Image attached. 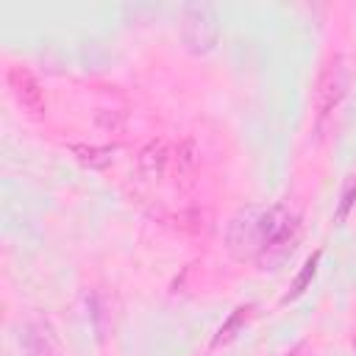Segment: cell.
Here are the masks:
<instances>
[{
	"instance_id": "obj_2",
	"label": "cell",
	"mask_w": 356,
	"mask_h": 356,
	"mask_svg": "<svg viewBox=\"0 0 356 356\" xmlns=\"http://www.w3.org/2000/svg\"><path fill=\"white\" fill-rule=\"evenodd\" d=\"M181 39L186 44L189 53L195 56H206L214 50L217 39H220V19L211 3H186L181 11Z\"/></svg>"
},
{
	"instance_id": "obj_4",
	"label": "cell",
	"mask_w": 356,
	"mask_h": 356,
	"mask_svg": "<svg viewBox=\"0 0 356 356\" xmlns=\"http://www.w3.org/2000/svg\"><path fill=\"white\" fill-rule=\"evenodd\" d=\"M8 89L14 95V100L33 117H42L44 114V92H42V83L36 81V75L25 67H11L8 70Z\"/></svg>"
},
{
	"instance_id": "obj_12",
	"label": "cell",
	"mask_w": 356,
	"mask_h": 356,
	"mask_svg": "<svg viewBox=\"0 0 356 356\" xmlns=\"http://www.w3.org/2000/svg\"><path fill=\"white\" fill-rule=\"evenodd\" d=\"M95 120H97V125L100 128H120L122 122H125V111H120V108H100L97 114H95Z\"/></svg>"
},
{
	"instance_id": "obj_1",
	"label": "cell",
	"mask_w": 356,
	"mask_h": 356,
	"mask_svg": "<svg viewBox=\"0 0 356 356\" xmlns=\"http://www.w3.org/2000/svg\"><path fill=\"white\" fill-rule=\"evenodd\" d=\"M261 206H245L239 209L225 228V248L236 261L253 259L261 253L264 248V225H261Z\"/></svg>"
},
{
	"instance_id": "obj_7",
	"label": "cell",
	"mask_w": 356,
	"mask_h": 356,
	"mask_svg": "<svg viewBox=\"0 0 356 356\" xmlns=\"http://www.w3.org/2000/svg\"><path fill=\"white\" fill-rule=\"evenodd\" d=\"M22 342H25L28 356H53V353L58 350V342H56L53 328H50L47 323H39V320L25 325Z\"/></svg>"
},
{
	"instance_id": "obj_9",
	"label": "cell",
	"mask_w": 356,
	"mask_h": 356,
	"mask_svg": "<svg viewBox=\"0 0 356 356\" xmlns=\"http://www.w3.org/2000/svg\"><path fill=\"white\" fill-rule=\"evenodd\" d=\"M197 156H200L197 142L192 136L181 139L178 147H175V170H178V175H192L195 167H197Z\"/></svg>"
},
{
	"instance_id": "obj_8",
	"label": "cell",
	"mask_w": 356,
	"mask_h": 356,
	"mask_svg": "<svg viewBox=\"0 0 356 356\" xmlns=\"http://www.w3.org/2000/svg\"><path fill=\"white\" fill-rule=\"evenodd\" d=\"M70 153L89 170H106L114 161L117 147H111V145H70Z\"/></svg>"
},
{
	"instance_id": "obj_14",
	"label": "cell",
	"mask_w": 356,
	"mask_h": 356,
	"mask_svg": "<svg viewBox=\"0 0 356 356\" xmlns=\"http://www.w3.org/2000/svg\"><path fill=\"white\" fill-rule=\"evenodd\" d=\"M303 353H306V342H300V345H295V348H292V350H289L286 356H303Z\"/></svg>"
},
{
	"instance_id": "obj_13",
	"label": "cell",
	"mask_w": 356,
	"mask_h": 356,
	"mask_svg": "<svg viewBox=\"0 0 356 356\" xmlns=\"http://www.w3.org/2000/svg\"><path fill=\"white\" fill-rule=\"evenodd\" d=\"M353 203H356V175L348 181V186H345V192H342V200H339V206H337V220H345Z\"/></svg>"
},
{
	"instance_id": "obj_6",
	"label": "cell",
	"mask_w": 356,
	"mask_h": 356,
	"mask_svg": "<svg viewBox=\"0 0 356 356\" xmlns=\"http://www.w3.org/2000/svg\"><path fill=\"white\" fill-rule=\"evenodd\" d=\"M167 161H170V150H167V145H164L161 139L147 142V145L139 150V156H136L139 172H142L147 181H159V178L164 175V170H167Z\"/></svg>"
},
{
	"instance_id": "obj_3",
	"label": "cell",
	"mask_w": 356,
	"mask_h": 356,
	"mask_svg": "<svg viewBox=\"0 0 356 356\" xmlns=\"http://www.w3.org/2000/svg\"><path fill=\"white\" fill-rule=\"evenodd\" d=\"M348 81H350V67L348 58L342 53L328 56V61L320 70L317 78V89H314V114H317V125H323L331 111L339 106V100L348 92Z\"/></svg>"
},
{
	"instance_id": "obj_5",
	"label": "cell",
	"mask_w": 356,
	"mask_h": 356,
	"mask_svg": "<svg viewBox=\"0 0 356 356\" xmlns=\"http://www.w3.org/2000/svg\"><path fill=\"white\" fill-rule=\"evenodd\" d=\"M298 236H300V222L289 225L284 234H278L275 239H270V242L261 248V253L256 256L259 270H278V267L292 256V250H295V245H298Z\"/></svg>"
},
{
	"instance_id": "obj_11",
	"label": "cell",
	"mask_w": 356,
	"mask_h": 356,
	"mask_svg": "<svg viewBox=\"0 0 356 356\" xmlns=\"http://www.w3.org/2000/svg\"><path fill=\"white\" fill-rule=\"evenodd\" d=\"M250 312H253V306H239L222 325H220V331H217V337H214V348L217 345H222V342H228V339H234L236 337V331L242 328V323H248V317H250Z\"/></svg>"
},
{
	"instance_id": "obj_10",
	"label": "cell",
	"mask_w": 356,
	"mask_h": 356,
	"mask_svg": "<svg viewBox=\"0 0 356 356\" xmlns=\"http://www.w3.org/2000/svg\"><path fill=\"white\" fill-rule=\"evenodd\" d=\"M317 261H320V250H314L306 261H303V267H300V273L295 275V281H292V286H289V292L281 298L284 303H289V300H295L298 295H303V289L309 286V281L314 278V273H317Z\"/></svg>"
}]
</instances>
